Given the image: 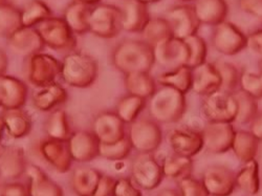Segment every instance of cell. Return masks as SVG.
<instances>
[{
    "instance_id": "6da1fadb",
    "label": "cell",
    "mask_w": 262,
    "mask_h": 196,
    "mask_svg": "<svg viewBox=\"0 0 262 196\" xmlns=\"http://www.w3.org/2000/svg\"><path fill=\"white\" fill-rule=\"evenodd\" d=\"M113 67L123 75L150 73L156 64L155 52L145 40H124L112 54Z\"/></svg>"
},
{
    "instance_id": "7a4b0ae2",
    "label": "cell",
    "mask_w": 262,
    "mask_h": 196,
    "mask_svg": "<svg viewBox=\"0 0 262 196\" xmlns=\"http://www.w3.org/2000/svg\"><path fill=\"white\" fill-rule=\"evenodd\" d=\"M61 77L65 83L75 89H89L99 77L98 61L83 52H70L62 60Z\"/></svg>"
},
{
    "instance_id": "3957f363",
    "label": "cell",
    "mask_w": 262,
    "mask_h": 196,
    "mask_svg": "<svg viewBox=\"0 0 262 196\" xmlns=\"http://www.w3.org/2000/svg\"><path fill=\"white\" fill-rule=\"evenodd\" d=\"M185 96L177 90L162 86V89L157 90L147 103L151 119L159 124L179 122L187 111Z\"/></svg>"
},
{
    "instance_id": "277c9868",
    "label": "cell",
    "mask_w": 262,
    "mask_h": 196,
    "mask_svg": "<svg viewBox=\"0 0 262 196\" xmlns=\"http://www.w3.org/2000/svg\"><path fill=\"white\" fill-rule=\"evenodd\" d=\"M46 47L61 52H73L78 46L77 35L62 17L52 16L37 28Z\"/></svg>"
},
{
    "instance_id": "5b68a950",
    "label": "cell",
    "mask_w": 262,
    "mask_h": 196,
    "mask_svg": "<svg viewBox=\"0 0 262 196\" xmlns=\"http://www.w3.org/2000/svg\"><path fill=\"white\" fill-rule=\"evenodd\" d=\"M26 68L28 82L40 89L57 82L61 77L62 62L53 55L41 52L27 58Z\"/></svg>"
},
{
    "instance_id": "8992f818",
    "label": "cell",
    "mask_w": 262,
    "mask_h": 196,
    "mask_svg": "<svg viewBox=\"0 0 262 196\" xmlns=\"http://www.w3.org/2000/svg\"><path fill=\"white\" fill-rule=\"evenodd\" d=\"M128 139L138 154H155L163 142L161 125L152 119H138L129 125Z\"/></svg>"
},
{
    "instance_id": "52a82bcc",
    "label": "cell",
    "mask_w": 262,
    "mask_h": 196,
    "mask_svg": "<svg viewBox=\"0 0 262 196\" xmlns=\"http://www.w3.org/2000/svg\"><path fill=\"white\" fill-rule=\"evenodd\" d=\"M122 9L109 4H100L92 9L90 33L102 39H113L121 34Z\"/></svg>"
},
{
    "instance_id": "ba28073f",
    "label": "cell",
    "mask_w": 262,
    "mask_h": 196,
    "mask_svg": "<svg viewBox=\"0 0 262 196\" xmlns=\"http://www.w3.org/2000/svg\"><path fill=\"white\" fill-rule=\"evenodd\" d=\"M130 173L131 180L145 191L159 188L165 178L162 164L154 154H138L131 163Z\"/></svg>"
},
{
    "instance_id": "9c48e42d",
    "label": "cell",
    "mask_w": 262,
    "mask_h": 196,
    "mask_svg": "<svg viewBox=\"0 0 262 196\" xmlns=\"http://www.w3.org/2000/svg\"><path fill=\"white\" fill-rule=\"evenodd\" d=\"M204 98L202 111L208 122H235L238 106L234 94L221 90Z\"/></svg>"
},
{
    "instance_id": "30bf717a",
    "label": "cell",
    "mask_w": 262,
    "mask_h": 196,
    "mask_svg": "<svg viewBox=\"0 0 262 196\" xmlns=\"http://www.w3.org/2000/svg\"><path fill=\"white\" fill-rule=\"evenodd\" d=\"M212 45L222 55L235 56L247 48V36L232 23L224 21L215 27Z\"/></svg>"
},
{
    "instance_id": "8fae6325",
    "label": "cell",
    "mask_w": 262,
    "mask_h": 196,
    "mask_svg": "<svg viewBox=\"0 0 262 196\" xmlns=\"http://www.w3.org/2000/svg\"><path fill=\"white\" fill-rule=\"evenodd\" d=\"M201 133L204 148L213 155H223L231 150L236 130L232 123L208 122Z\"/></svg>"
},
{
    "instance_id": "7c38bea8",
    "label": "cell",
    "mask_w": 262,
    "mask_h": 196,
    "mask_svg": "<svg viewBox=\"0 0 262 196\" xmlns=\"http://www.w3.org/2000/svg\"><path fill=\"white\" fill-rule=\"evenodd\" d=\"M156 63L161 67L172 70L183 65H187L189 61V49L185 40L172 37L154 47Z\"/></svg>"
},
{
    "instance_id": "4fadbf2b",
    "label": "cell",
    "mask_w": 262,
    "mask_h": 196,
    "mask_svg": "<svg viewBox=\"0 0 262 196\" xmlns=\"http://www.w3.org/2000/svg\"><path fill=\"white\" fill-rule=\"evenodd\" d=\"M92 130L102 145H112L126 138L125 123L116 112L105 111L98 114Z\"/></svg>"
},
{
    "instance_id": "5bb4252c",
    "label": "cell",
    "mask_w": 262,
    "mask_h": 196,
    "mask_svg": "<svg viewBox=\"0 0 262 196\" xmlns=\"http://www.w3.org/2000/svg\"><path fill=\"white\" fill-rule=\"evenodd\" d=\"M29 165L26 150L23 147L6 146L0 151V179L6 182L19 180L27 173Z\"/></svg>"
},
{
    "instance_id": "9a60e30c",
    "label": "cell",
    "mask_w": 262,
    "mask_h": 196,
    "mask_svg": "<svg viewBox=\"0 0 262 196\" xmlns=\"http://www.w3.org/2000/svg\"><path fill=\"white\" fill-rule=\"evenodd\" d=\"M39 151L45 161L59 173H68L73 166L69 141L47 138L39 144Z\"/></svg>"
},
{
    "instance_id": "2e32d148",
    "label": "cell",
    "mask_w": 262,
    "mask_h": 196,
    "mask_svg": "<svg viewBox=\"0 0 262 196\" xmlns=\"http://www.w3.org/2000/svg\"><path fill=\"white\" fill-rule=\"evenodd\" d=\"M166 19L171 26L173 36L183 40L198 34L201 26L193 6L190 5L174 6L168 11Z\"/></svg>"
},
{
    "instance_id": "e0dca14e",
    "label": "cell",
    "mask_w": 262,
    "mask_h": 196,
    "mask_svg": "<svg viewBox=\"0 0 262 196\" xmlns=\"http://www.w3.org/2000/svg\"><path fill=\"white\" fill-rule=\"evenodd\" d=\"M202 183L210 196H230L235 188V173L225 166L208 167L202 178Z\"/></svg>"
},
{
    "instance_id": "ac0fdd59",
    "label": "cell",
    "mask_w": 262,
    "mask_h": 196,
    "mask_svg": "<svg viewBox=\"0 0 262 196\" xmlns=\"http://www.w3.org/2000/svg\"><path fill=\"white\" fill-rule=\"evenodd\" d=\"M167 141L173 154L193 158L204 149L202 133L189 128H174L169 132Z\"/></svg>"
},
{
    "instance_id": "d6986e66",
    "label": "cell",
    "mask_w": 262,
    "mask_h": 196,
    "mask_svg": "<svg viewBox=\"0 0 262 196\" xmlns=\"http://www.w3.org/2000/svg\"><path fill=\"white\" fill-rule=\"evenodd\" d=\"M69 146L74 162L90 163L100 158L101 143L93 130L74 132L69 140Z\"/></svg>"
},
{
    "instance_id": "ffe728a7",
    "label": "cell",
    "mask_w": 262,
    "mask_h": 196,
    "mask_svg": "<svg viewBox=\"0 0 262 196\" xmlns=\"http://www.w3.org/2000/svg\"><path fill=\"white\" fill-rule=\"evenodd\" d=\"M9 49L17 56L29 58L46 48L36 28H23L7 39Z\"/></svg>"
},
{
    "instance_id": "44dd1931",
    "label": "cell",
    "mask_w": 262,
    "mask_h": 196,
    "mask_svg": "<svg viewBox=\"0 0 262 196\" xmlns=\"http://www.w3.org/2000/svg\"><path fill=\"white\" fill-rule=\"evenodd\" d=\"M29 97V87L16 77L5 75L0 77V99L4 110L24 108Z\"/></svg>"
},
{
    "instance_id": "7402d4cb",
    "label": "cell",
    "mask_w": 262,
    "mask_h": 196,
    "mask_svg": "<svg viewBox=\"0 0 262 196\" xmlns=\"http://www.w3.org/2000/svg\"><path fill=\"white\" fill-rule=\"evenodd\" d=\"M222 89L221 76L214 63L205 62L192 70V89L196 95L207 97Z\"/></svg>"
},
{
    "instance_id": "603a6c76",
    "label": "cell",
    "mask_w": 262,
    "mask_h": 196,
    "mask_svg": "<svg viewBox=\"0 0 262 196\" xmlns=\"http://www.w3.org/2000/svg\"><path fill=\"white\" fill-rule=\"evenodd\" d=\"M69 100V93L65 87L58 82L52 83L34 93L32 102L37 111L42 113H52Z\"/></svg>"
},
{
    "instance_id": "cb8c5ba5",
    "label": "cell",
    "mask_w": 262,
    "mask_h": 196,
    "mask_svg": "<svg viewBox=\"0 0 262 196\" xmlns=\"http://www.w3.org/2000/svg\"><path fill=\"white\" fill-rule=\"evenodd\" d=\"M121 9L123 31L130 34H142L151 19L148 7L137 0H126Z\"/></svg>"
},
{
    "instance_id": "d4e9b609",
    "label": "cell",
    "mask_w": 262,
    "mask_h": 196,
    "mask_svg": "<svg viewBox=\"0 0 262 196\" xmlns=\"http://www.w3.org/2000/svg\"><path fill=\"white\" fill-rule=\"evenodd\" d=\"M26 174L31 196H64L63 188L39 166L29 165Z\"/></svg>"
},
{
    "instance_id": "484cf974",
    "label": "cell",
    "mask_w": 262,
    "mask_h": 196,
    "mask_svg": "<svg viewBox=\"0 0 262 196\" xmlns=\"http://www.w3.org/2000/svg\"><path fill=\"white\" fill-rule=\"evenodd\" d=\"M193 9L200 24L211 27L226 21L229 13L226 0H195Z\"/></svg>"
},
{
    "instance_id": "4316f807",
    "label": "cell",
    "mask_w": 262,
    "mask_h": 196,
    "mask_svg": "<svg viewBox=\"0 0 262 196\" xmlns=\"http://www.w3.org/2000/svg\"><path fill=\"white\" fill-rule=\"evenodd\" d=\"M103 173L91 166H79L71 176V188L77 196H94Z\"/></svg>"
},
{
    "instance_id": "83f0119b",
    "label": "cell",
    "mask_w": 262,
    "mask_h": 196,
    "mask_svg": "<svg viewBox=\"0 0 262 196\" xmlns=\"http://www.w3.org/2000/svg\"><path fill=\"white\" fill-rule=\"evenodd\" d=\"M2 120L5 132L15 140L24 139L31 135L33 121L30 114L24 108L16 110H4Z\"/></svg>"
},
{
    "instance_id": "f1b7e54d",
    "label": "cell",
    "mask_w": 262,
    "mask_h": 196,
    "mask_svg": "<svg viewBox=\"0 0 262 196\" xmlns=\"http://www.w3.org/2000/svg\"><path fill=\"white\" fill-rule=\"evenodd\" d=\"M43 128H45L47 138L59 141H69L74 134L69 115L61 108L50 114Z\"/></svg>"
},
{
    "instance_id": "f546056e",
    "label": "cell",
    "mask_w": 262,
    "mask_h": 196,
    "mask_svg": "<svg viewBox=\"0 0 262 196\" xmlns=\"http://www.w3.org/2000/svg\"><path fill=\"white\" fill-rule=\"evenodd\" d=\"M124 86L128 94L149 100L157 92V83L150 73L124 75Z\"/></svg>"
},
{
    "instance_id": "4dcf8cb0",
    "label": "cell",
    "mask_w": 262,
    "mask_h": 196,
    "mask_svg": "<svg viewBox=\"0 0 262 196\" xmlns=\"http://www.w3.org/2000/svg\"><path fill=\"white\" fill-rule=\"evenodd\" d=\"M91 12L92 9L89 6L76 0L65 9L63 18L75 35H84L86 33H90Z\"/></svg>"
},
{
    "instance_id": "1f68e13d",
    "label": "cell",
    "mask_w": 262,
    "mask_h": 196,
    "mask_svg": "<svg viewBox=\"0 0 262 196\" xmlns=\"http://www.w3.org/2000/svg\"><path fill=\"white\" fill-rule=\"evenodd\" d=\"M259 142L250 130H236L231 150L239 161L247 163L255 160L258 154Z\"/></svg>"
},
{
    "instance_id": "d6a6232c",
    "label": "cell",
    "mask_w": 262,
    "mask_h": 196,
    "mask_svg": "<svg viewBox=\"0 0 262 196\" xmlns=\"http://www.w3.org/2000/svg\"><path fill=\"white\" fill-rule=\"evenodd\" d=\"M157 80L162 86L170 87L186 95L192 89V69L183 65L160 74Z\"/></svg>"
},
{
    "instance_id": "836d02e7",
    "label": "cell",
    "mask_w": 262,
    "mask_h": 196,
    "mask_svg": "<svg viewBox=\"0 0 262 196\" xmlns=\"http://www.w3.org/2000/svg\"><path fill=\"white\" fill-rule=\"evenodd\" d=\"M236 187L248 195H256L260 190L259 164L256 160L245 163V166L235 174Z\"/></svg>"
},
{
    "instance_id": "e575fe53",
    "label": "cell",
    "mask_w": 262,
    "mask_h": 196,
    "mask_svg": "<svg viewBox=\"0 0 262 196\" xmlns=\"http://www.w3.org/2000/svg\"><path fill=\"white\" fill-rule=\"evenodd\" d=\"M146 106V99L127 94L118 101L116 105V113L125 124L130 125L139 119Z\"/></svg>"
},
{
    "instance_id": "d590c367",
    "label": "cell",
    "mask_w": 262,
    "mask_h": 196,
    "mask_svg": "<svg viewBox=\"0 0 262 196\" xmlns=\"http://www.w3.org/2000/svg\"><path fill=\"white\" fill-rule=\"evenodd\" d=\"M162 168L165 178L180 181L187 177H191L193 171V160L192 158L173 154L164 159Z\"/></svg>"
},
{
    "instance_id": "8d00e7d4",
    "label": "cell",
    "mask_w": 262,
    "mask_h": 196,
    "mask_svg": "<svg viewBox=\"0 0 262 196\" xmlns=\"http://www.w3.org/2000/svg\"><path fill=\"white\" fill-rule=\"evenodd\" d=\"M52 16V9L43 0H30L24 9H21V17L25 28H37Z\"/></svg>"
},
{
    "instance_id": "74e56055",
    "label": "cell",
    "mask_w": 262,
    "mask_h": 196,
    "mask_svg": "<svg viewBox=\"0 0 262 196\" xmlns=\"http://www.w3.org/2000/svg\"><path fill=\"white\" fill-rule=\"evenodd\" d=\"M23 28L21 10L9 3L0 6V37L9 39Z\"/></svg>"
},
{
    "instance_id": "f35d334b",
    "label": "cell",
    "mask_w": 262,
    "mask_h": 196,
    "mask_svg": "<svg viewBox=\"0 0 262 196\" xmlns=\"http://www.w3.org/2000/svg\"><path fill=\"white\" fill-rule=\"evenodd\" d=\"M144 40L154 48L159 43L166 41L173 36V32L170 24L166 18H151L148 25L144 29L143 33Z\"/></svg>"
},
{
    "instance_id": "ab89813d",
    "label": "cell",
    "mask_w": 262,
    "mask_h": 196,
    "mask_svg": "<svg viewBox=\"0 0 262 196\" xmlns=\"http://www.w3.org/2000/svg\"><path fill=\"white\" fill-rule=\"evenodd\" d=\"M234 96L237 100V117L235 122L240 125H248L254 120L257 116L258 112V104L257 100L253 97L249 96L248 94L244 93L243 91H236Z\"/></svg>"
},
{
    "instance_id": "60d3db41",
    "label": "cell",
    "mask_w": 262,
    "mask_h": 196,
    "mask_svg": "<svg viewBox=\"0 0 262 196\" xmlns=\"http://www.w3.org/2000/svg\"><path fill=\"white\" fill-rule=\"evenodd\" d=\"M185 41L189 49V61L187 67L193 70L207 62L208 48L203 37L196 34L188 37L187 39H185Z\"/></svg>"
},
{
    "instance_id": "b9f144b4",
    "label": "cell",
    "mask_w": 262,
    "mask_h": 196,
    "mask_svg": "<svg viewBox=\"0 0 262 196\" xmlns=\"http://www.w3.org/2000/svg\"><path fill=\"white\" fill-rule=\"evenodd\" d=\"M215 67L218 71V74L221 76L222 80V91L234 94L237 91V87L239 86L240 74L238 69L234 64L226 61H220L214 63Z\"/></svg>"
},
{
    "instance_id": "7bdbcfd3",
    "label": "cell",
    "mask_w": 262,
    "mask_h": 196,
    "mask_svg": "<svg viewBox=\"0 0 262 196\" xmlns=\"http://www.w3.org/2000/svg\"><path fill=\"white\" fill-rule=\"evenodd\" d=\"M134 150L133 146H131V143L126 137L122 141L112 144V145H102L100 147V158L107 160V161H112V162H121L126 160L131 151Z\"/></svg>"
},
{
    "instance_id": "ee69618b",
    "label": "cell",
    "mask_w": 262,
    "mask_h": 196,
    "mask_svg": "<svg viewBox=\"0 0 262 196\" xmlns=\"http://www.w3.org/2000/svg\"><path fill=\"white\" fill-rule=\"evenodd\" d=\"M240 91L248 94L256 100L262 99V72H244L240 74Z\"/></svg>"
},
{
    "instance_id": "f6af8a7d",
    "label": "cell",
    "mask_w": 262,
    "mask_h": 196,
    "mask_svg": "<svg viewBox=\"0 0 262 196\" xmlns=\"http://www.w3.org/2000/svg\"><path fill=\"white\" fill-rule=\"evenodd\" d=\"M181 196H210L206 191L202 181L192 177H187L178 182Z\"/></svg>"
},
{
    "instance_id": "bcb514c9",
    "label": "cell",
    "mask_w": 262,
    "mask_h": 196,
    "mask_svg": "<svg viewBox=\"0 0 262 196\" xmlns=\"http://www.w3.org/2000/svg\"><path fill=\"white\" fill-rule=\"evenodd\" d=\"M113 196H143V194L131 178H120L116 180Z\"/></svg>"
},
{
    "instance_id": "7dc6e473",
    "label": "cell",
    "mask_w": 262,
    "mask_h": 196,
    "mask_svg": "<svg viewBox=\"0 0 262 196\" xmlns=\"http://www.w3.org/2000/svg\"><path fill=\"white\" fill-rule=\"evenodd\" d=\"M0 196H31L29 185L18 181L6 182L0 188Z\"/></svg>"
},
{
    "instance_id": "c3c4849f",
    "label": "cell",
    "mask_w": 262,
    "mask_h": 196,
    "mask_svg": "<svg viewBox=\"0 0 262 196\" xmlns=\"http://www.w3.org/2000/svg\"><path fill=\"white\" fill-rule=\"evenodd\" d=\"M240 10L262 23V0H238Z\"/></svg>"
},
{
    "instance_id": "681fc988",
    "label": "cell",
    "mask_w": 262,
    "mask_h": 196,
    "mask_svg": "<svg viewBox=\"0 0 262 196\" xmlns=\"http://www.w3.org/2000/svg\"><path fill=\"white\" fill-rule=\"evenodd\" d=\"M246 49L262 62V29L254 31L247 36Z\"/></svg>"
},
{
    "instance_id": "f907efd6",
    "label": "cell",
    "mask_w": 262,
    "mask_h": 196,
    "mask_svg": "<svg viewBox=\"0 0 262 196\" xmlns=\"http://www.w3.org/2000/svg\"><path fill=\"white\" fill-rule=\"evenodd\" d=\"M115 183L116 179L107 176V174H103L94 196H113Z\"/></svg>"
},
{
    "instance_id": "816d5d0a",
    "label": "cell",
    "mask_w": 262,
    "mask_h": 196,
    "mask_svg": "<svg viewBox=\"0 0 262 196\" xmlns=\"http://www.w3.org/2000/svg\"><path fill=\"white\" fill-rule=\"evenodd\" d=\"M250 132L256 137L260 142L262 141V112L258 113L257 116L250 124Z\"/></svg>"
},
{
    "instance_id": "f5cc1de1",
    "label": "cell",
    "mask_w": 262,
    "mask_h": 196,
    "mask_svg": "<svg viewBox=\"0 0 262 196\" xmlns=\"http://www.w3.org/2000/svg\"><path fill=\"white\" fill-rule=\"evenodd\" d=\"M8 68H9V57L3 49H0V77L7 75Z\"/></svg>"
},
{
    "instance_id": "db71d44e",
    "label": "cell",
    "mask_w": 262,
    "mask_h": 196,
    "mask_svg": "<svg viewBox=\"0 0 262 196\" xmlns=\"http://www.w3.org/2000/svg\"><path fill=\"white\" fill-rule=\"evenodd\" d=\"M157 196H181L180 192H178L176 189H171V188H165L161 190Z\"/></svg>"
},
{
    "instance_id": "11a10c76",
    "label": "cell",
    "mask_w": 262,
    "mask_h": 196,
    "mask_svg": "<svg viewBox=\"0 0 262 196\" xmlns=\"http://www.w3.org/2000/svg\"><path fill=\"white\" fill-rule=\"evenodd\" d=\"M77 2L82 3V4L89 6V7H96V6L101 4L102 0H77Z\"/></svg>"
},
{
    "instance_id": "9f6ffc18",
    "label": "cell",
    "mask_w": 262,
    "mask_h": 196,
    "mask_svg": "<svg viewBox=\"0 0 262 196\" xmlns=\"http://www.w3.org/2000/svg\"><path fill=\"white\" fill-rule=\"evenodd\" d=\"M4 133H5V127H4L3 120H2V118H0V151H2V149H3L2 141H3V138H4Z\"/></svg>"
},
{
    "instance_id": "6f0895ef",
    "label": "cell",
    "mask_w": 262,
    "mask_h": 196,
    "mask_svg": "<svg viewBox=\"0 0 262 196\" xmlns=\"http://www.w3.org/2000/svg\"><path fill=\"white\" fill-rule=\"evenodd\" d=\"M137 2H139V3H141V4H144V5L148 6V5H154V4L160 3L161 0H137Z\"/></svg>"
},
{
    "instance_id": "680465c9",
    "label": "cell",
    "mask_w": 262,
    "mask_h": 196,
    "mask_svg": "<svg viewBox=\"0 0 262 196\" xmlns=\"http://www.w3.org/2000/svg\"><path fill=\"white\" fill-rule=\"evenodd\" d=\"M6 4H8V2H7V0H0V6H3V5H6Z\"/></svg>"
},
{
    "instance_id": "91938a15",
    "label": "cell",
    "mask_w": 262,
    "mask_h": 196,
    "mask_svg": "<svg viewBox=\"0 0 262 196\" xmlns=\"http://www.w3.org/2000/svg\"><path fill=\"white\" fill-rule=\"evenodd\" d=\"M180 2H183V3H187V2H192V0H180Z\"/></svg>"
},
{
    "instance_id": "94428289",
    "label": "cell",
    "mask_w": 262,
    "mask_h": 196,
    "mask_svg": "<svg viewBox=\"0 0 262 196\" xmlns=\"http://www.w3.org/2000/svg\"><path fill=\"white\" fill-rule=\"evenodd\" d=\"M0 108H3V102H2V99H0Z\"/></svg>"
}]
</instances>
